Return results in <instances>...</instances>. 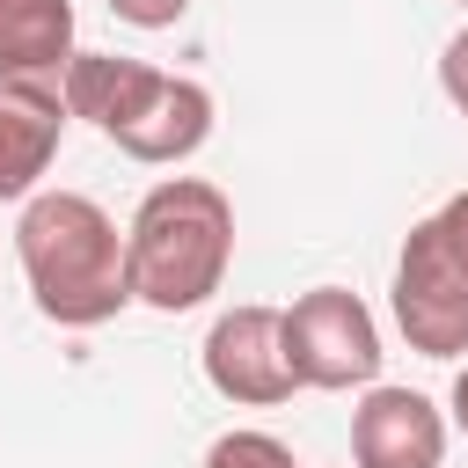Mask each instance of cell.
<instances>
[{"instance_id": "cell-1", "label": "cell", "mask_w": 468, "mask_h": 468, "mask_svg": "<svg viewBox=\"0 0 468 468\" xmlns=\"http://www.w3.org/2000/svg\"><path fill=\"white\" fill-rule=\"evenodd\" d=\"M15 256H22L37 314L58 322V329H102V322H117L139 300L132 292V249H124L117 219L88 190H37V197H22Z\"/></svg>"}, {"instance_id": "cell-2", "label": "cell", "mask_w": 468, "mask_h": 468, "mask_svg": "<svg viewBox=\"0 0 468 468\" xmlns=\"http://www.w3.org/2000/svg\"><path fill=\"white\" fill-rule=\"evenodd\" d=\"M124 249H132V292H139V307L190 314V307H205L227 285L234 205L205 176H161L139 197V212L124 227Z\"/></svg>"}, {"instance_id": "cell-3", "label": "cell", "mask_w": 468, "mask_h": 468, "mask_svg": "<svg viewBox=\"0 0 468 468\" xmlns=\"http://www.w3.org/2000/svg\"><path fill=\"white\" fill-rule=\"evenodd\" d=\"M285 358L300 388L344 395V388H373L380 380V322L358 292L344 285H314L285 307Z\"/></svg>"}, {"instance_id": "cell-4", "label": "cell", "mask_w": 468, "mask_h": 468, "mask_svg": "<svg viewBox=\"0 0 468 468\" xmlns=\"http://www.w3.org/2000/svg\"><path fill=\"white\" fill-rule=\"evenodd\" d=\"M388 307H395V329L410 336V351H424V358H468V263L439 241L431 219H417L402 234Z\"/></svg>"}, {"instance_id": "cell-5", "label": "cell", "mask_w": 468, "mask_h": 468, "mask_svg": "<svg viewBox=\"0 0 468 468\" xmlns=\"http://www.w3.org/2000/svg\"><path fill=\"white\" fill-rule=\"evenodd\" d=\"M205 380L212 395L241 402V410H271L285 402L300 380H292V358H285V307H227L212 329H205Z\"/></svg>"}, {"instance_id": "cell-6", "label": "cell", "mask_w": 468, "mask_h": 468, "mask_svg": "<svg viewBox=\"0 0 468 468\" xmlns=\"http://www.w3.org/2000/svg\"><path fill=\"white\" fill-rule=\"evenodd\" d=\"M446 410L417 388H366L351 410V461L358 468H439L446 461Z\"/></svg>"}, {"instance_id": "cell-7", "label": "cell", "mask_w": 468, "mask_h": 468, "mask_svg": "<svg viewBox=\"0 0 468 468\" xmlns=\"http://www.w3.org/2000/svg\"><path fill=\"white\" fill-rule=\"evenodd\" d=\"M66 95L58 88H22V80H0V205H22L37 197L44 168L58 161V139H66Z\"/></svg>"}, {"instance_id": "cell-8", "label": "cell", "mask_w": 468, "mask_h": 468, "mask_svg": "<svg viewBox=\"0 0 468 468\" xmlns=\"http://www.w3.org/2000/svg\"><path fill=\"white\" fill-rule=\"evenodd\" d=\"M205 139H212V95H205L197 80H183V73H161L154 95L139 102V117L110 132V146L132 154V161H146V168H176V161H190Z\"/></svg>"}, {"instance_id": "cell-9", "label": "cell", "mask_w": 468, "mask_h": 468, "mask_svg": "<svg viewBox=\"0 0 468 468\" xmlns=\"http://www.w3.org/2000/svg\"><path fill=\"white\" fill-rule=\"evenodd\" d=\"M73 58V0H0V80L58 88Z\"/></svg>"}, {"instance_id": "cell-10", "label": "cell", "mask_w": 468, "mask_h": 468, "mask_svg": "<svg viewBox=\"0 0 468 468\" xmlns=\"http://www.w3.org/2000/svg\"><path fill=\"white\" fill-rule=\"evenodd\" d=\"M154 80H161V66H146V58H117V51H73V58H66L58 95H66V110H73V117H88V124L110 139L117 124H132V117H139V102L154 95Z\"/></svg>"}, {"instance_id": "cell-11", "label": "cell", "mask_w": 468, "mask_h": 468, "mask_svg": "<svg viewBox=\"0 0 468 468\" xmlns=\"http://www.w3.org/2000/svg\"><path fill=\"white\" fill-rule=\"evenodd\" d=\"M197 468H300V461H292V446L278 431H256L249 424V431H219Z\"/></svg>"}, {"instance_id": "cell-12", "label": "cell", "mask_w": 468, "mask_h": 468, "mask_svg": "<svg viewBox=\"0 0 468 468\" xmlns=\"http://www.w3.org/2000/svg\"><path fill=\"white\" fill-rule=\"evenodd\" d=\"M110 15L132 22V29H176L190 15V0H110Z\"/></svg>"}, {"instance_id": "cell-13", "label": "cell", "mask_w": 468, "mask_h": 468, "mask_svg": "<svg viewBox=\"0 0 468 468\" xmlns=\"http://www.w3.org/2000/svg\"><path fill=\"white\" fill-rule=\"evenodd\" d=\"M439 88H446V102L468 117V29L446 37V51H439Z\"/></svg>"}, {"instance_id": "cell-14", "label": "cell", "mask_w": 468, "mask_h": 468, "mask_svg": "<svg viewBox=\"0 0 468 468\" xmlns=\"http://www.w3.org/2000/svg\"><path fill=\"white\" fill-rule=\"evenodd\" d=\"M431 227H439V241H446V249L468 263V190H453V197L431 212Z\"/></svg>"}, {"instance_id": "cell-15", "label": "cell", "mask_w": 468, "mask_h": 468, "mask_svg": "<svg viewBox=\"0 0 468 468\" xmlns=\"http://www.w3.org/2000/svg\"><path fill=\"white\" fill-rule=\"evenodd\" d=\"M446 410H453V431L468 439V366L453 373V395H446Z\"/></svg>"}, {"instance_id": "cell-16", "label": "cell", "mask_w": 468, "mask_h": 468, "mask_svg": "<svg viewBox=\"0 0 468 468\" xmlns=\"http://www.w3.org/2000/svg\"><path fill=\"white\" fill-rule=\"evenodd\" d=\"M461 7H468V0H461Z\"/></svg>"}]
</instances>
